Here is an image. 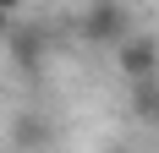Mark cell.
Masks as SVG:
<instances>
[{"instance_id": "obj_3", "label": "cell", "mask_w": 159, "mask_h": 153, "mask_svg": "<svg viewBox=\"0 0 159 153\" xmlns=\"http://www.w3.org/2000/svg\"><path fill=\"white\" fill-rule=\"evenodd\" d=\"M49 142H55V126H49L39 109H22V115L11 120V148L16 153H44Z\"/></svg>"}, {"instance_id": "obj_5", "label": "cell", "mask_w": 159, "mask_h": 153, "mask_svg": "<svg viewBox=\"0 0 159 153\" xmlns=\"http://www.w3.org/2000/svg\"><path fill=\"white\" fill-rule=\"evenodd\" d=\"M11 55H16V66H22V71H39V66H44V38H39L33 28L11 33Z\"/></svg>"}, {"instance_id": "obj_2", "label": "cell", "mask_w": 159, "mask_h": 153, "mask_svg": "<svg viewBox=\"0 0 159 153\" xmlns=\"http://www.w3.org/2000/svg\"><path fill=\"white\" fill-rule=\"evenodd\" d=\"M115 66H121L126 82H148V76H159V38H154V33H132L126 44L115 49Z\"/></svg>"}, {"instance_id": "obj_6", "label": "cell", "mask_w": 159, "mask_h": 153, "mask_svg": "<svg viewBox=\"0 0 159 153\" xmlns=\"http://www.w3.org/2000/svg\"><path fill=\"white\" fill-rule=\"evenodd\" d=\"M22 6H28V0H0V11H11V16L22 11Z\"/></svg>"}, {"instance_id": "obj_7", "label": "cell", "mask_w": 159, "mask_h": 153, "mask_svg": "<svg viewBox=\"0 0 159 153\" xmlns=\"http://www.w3.org/2000/svg\"><path fill=\"white\" fill-rule=\"evenodd\" d=\"M0 38H11V11H0Z\"/></svg>"}, {"instance_id": "obj_9", "label": "cell", "mask_w": 159, "mask_h": 153, "mask_svg": "<svg viewBox=\"0 0 159 153\" xmlns=\"http://www.w3.org/2000/svg\"><path fill=\"white\" fill-rule=\"evenodd\" d=\"M110 153H126V148H110Z\"/></svg>"}, {"instance_id": "obj_8", "label": "cell", "mask_w": 159, "mask_h": 153, "mask_svg": "<svg viewBox=\"0 0 159 153\" xmlns=\"http://www.w3.org/2000/svg\"><path fill=\"white\" fill-rule=\"evenodd\" d=\"M61 6H93V0H61Z\"/></svg>"}, {"instance_id": "obj_4", "label": "cell", "mask_w": 159, "mask_h": 153, "mask_svg": "<svg viewBox=\"0 0 159 153\" xmlns=\"http://www.w3.org/2000/svg\"><path fill=\"white\" fill-rule=\"evenodd\" d=\"M132 115H137L143 126H159V76L132 82Z\"/></svg>"}, {"instance_id": "obj_1", "label": "cell", "mask_w": 159, "mask_h": 153, "mask_svg": "<svg viewBox=\"0 0 159 153\" xmlns=\"http://www.w3.org/2000/svg\"><path fill=\"white\" fill-rule=\"evenodd\" d=\"M77 38L93 49H121L132 38V11L121 0H93V6H82L77 16Z\"/></svg>"}]
</instances>
